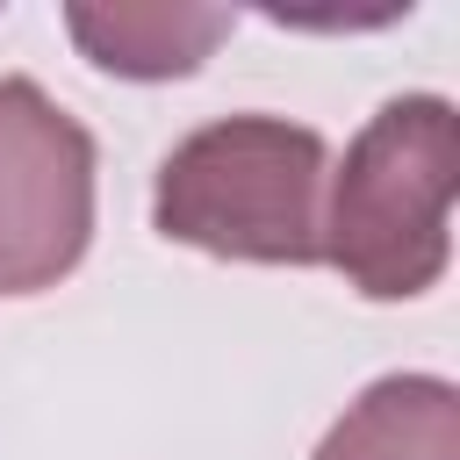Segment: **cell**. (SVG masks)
Masks as SVG:
<instances>
[{
  "instance_id": "obj_1",
  "label": "cell",
  "mask_w": 460,
  "mask_h": 460,
  "mask_svg": "<svg viewBox=\"0 0 460 460\" xmlns=\"http://www.w3.org/2000/svg\"><path fill=\"white\" fill-rule=\"evenodd\" d=\"M460 122L446 93H402L374 108L323 194V266L367 302H417L453 259Z\"/></svg>"
},
{
  "instance_id": "obj_2",
  "label": "cell",
  "mask_w": 460,
  "mask_h": 460,
  "mask_svg": "<svg viewBox=\"0 0 460 460\" xmlns=\"http://www.w3.org/2000/svg\"><path fill=\"white\" fill-rule=\"evenodd\" d=\"M331 151L288 115H223L180 137L151 187V223L172 244L244 266H323Z\"/></svg>"
},
{
  "instance_id": "obj_3",
  "label": "cell",
  "mask_w": 460,
  "mask_h": 460,
  "mask_svg": "<svg viewBox=\"0 0 460 460\" xmlns=\"http://www.w3.org/2000/svg\"><path fill=\"white\" fill-rule=\"evenodd\" d=\"M93 244V137L36 79H0V295L58 288Z\"/></svg>"
},
{
  "instance_id": "obj_4",
  "label": "cell",
  "mask_w": 460,
  "mask_h": 460,
  "mask_svg": "<svg viewBox=\"0 0 460 460\" xmlns=\"http://www.w3.org/2000/svg\"><path fill=\"white\" fill-rule=\"evenodd\" d=\"M230 7H194V0H79L65 7L72 43L86 50V65L115 72V79H187L223 36H230Z\"/></svg>"
},
{
  "instance_id": "obj_5",
  "label": "cell",
  "mask_w": 460,
  "mask_h": 460,
  "mask_svg": "<svg viewBox=\"0 0 460 460\" xmlns=\"http://www.w3.org/2000/svg\"><path fill=\"white\" fill-rule=\"evenodd\" d=\"M316 460H460V388L446 374H381L345 402Z\"/></svg>"
}]
</instances>
